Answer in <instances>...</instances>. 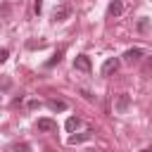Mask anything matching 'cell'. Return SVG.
Masks as SVG:
<instances>
[{"instance_id": "6da1fadb", "label": "cell", "mask_w": 152, "mask_h": 152, "mask_svg": "<svg viewBox=\"0 0 152 152\" xmlns=\"http://www.w3.org/2000/svg\"><path fill=\"white\" fill-rule=\"evenodd\" d=\"M142 55H145V50H140V48H131V50L124 52V62H126V64H135V62L142 59Z\"/></svg>"}, {"instance_id": "7a4b0ae2", "label": "cell", "mask_w": 152, "mask_h": 152, "mask_svg": "<svg viewBox=\"0 0 152 152\" xmlns=\"http://www.w3.org/2000/svg\"><path fill=\"white\" fill-rule=\"evenodd\" d=\"M74 69H78V71H90V69H93L90 57H88V55H76V57H74Z\"/></svg>"}, {"instance_id": "3957f363", "label": "cell", "mask_w": 152, "mask_h": 152, "mask_svg": "<svg viewBox=\"0 0 152 152\" xmlns=\"http://www.w3.org/2000/svg\"><path fill=\"white\" fill-rule=\"evenodd\" d=\"M128 107H131V97H128L126 93H121V95L116 97V102H114V109H116L119 114H126Z\"/></svg>"}, {"instance_id": "277c9868", "label": "cell", "mask_w": 152, "mask_h": 152, "mask_svg": "<svg viewBox=\"0 0 152 152\" xmlns=\"http://www.w3.org/2000/svg\"><path fill=\"white\" fill-rule=\"evenodd\" d=\"M116 69H119V59L116 57H109L102 64V76H112V74H116Z\"/></svg>"}, {"instance_id": "5b68a950", "label": "cell", "mask_w": 152, "mask_h": 152, "mask_svg": "<svg viewBox=\"0 0 152 152\" xmlns=\"http://www.w3.org/2000/svg\"><path fill=\"white\" fill-rule=\"evenodd\" d=\"M38 131L40 133H55L57 131V121H52V119H38Z\"/></svg>"}, {"instance_id": "8992f818", "label": "cell", "mask_w": 152, "mask_h": 152, "mask_svg": "<svg viewBox=\"0 0 152 152\" xmlns=\"http://www.w3.org/2000/svg\"><path fill=\"white\" fill-rule=\"evenodd\" d=\"M66 17H69V7H66V5L55 7V12H52V19H55V21H64Z\"/></svg>"}, {"instance_id": "52a82bcc", "label": "cell", "mask_w": 152, "mask_h": 152, "mask_svg": "<svg viewBox=\"0 0 152 152\" xmlns=\"http://www.w3.org/2000/svg\"><path fill=\"white\" fill-rule=\"evenodd\" d=\"M121 12H124V5H121L119 0H112L109 7H107V14H109V17H119Z\"/></svg>"}, {"instance_id": "ba28073f", "label": "cell", "mask_w": 152, "mask_h": 152, "mask_svg": "<svg viewBox=\"0 0 152 152\" xmlns=\"http://www.w3.org/2000/svg\"><path fill=\"white\" fill-rule=\"evenodd\" d=\"M48 107L52 112H66V102L64 100H48Z\"/></svg>"}, {"instance_id": "9c48e42d", "label": "cell", "mask_w": 152, "mask_h": 152, "mask_svg": "<svg viewBox=\"0 0 152 152\" xmlns=\"http://www.w3.org/2000/svg\"><path fill=\"white\" fill-rule=\"evenodd\" d=\"M90 133H93V131H86V133L71 135V138H69V145H78V142H86V140H90Z\"/></svg>"}, {"instance_id": "30bf717a", "label": "cell", "mask_w": 152, "mask_h": 152, "mask_svg": "<svg viewBox=\"0 0 152 152\" xmlns=\"http://www.w3.org/2000/svg\"><path fill=\"white\" fill-rule=\"evenodd\" d=\"M78 126H81V119H78V116H69V119H66V131H69V133H74Z\"/></svg>"}, {"instance_id": "8fae6325", "label": "cell", "mask_w": 152, "mask_h": 152, "mask_svg": "<svg viewBox=\"0 0 152 152\" xmlns=\"http://www.w3.org/2000/svg\"><path fill=\"white\" fill-rule=\"evenodd\" d=\"M62 52H64V50H57V52H55V55H52V59H50V62H48V66H52V64H57V62H59V59H62Z\"/></svg>"}, {"instance_id": "7c38bea8", "label": "cell", "mask_w": 152, "mask_h": 152, "mask_svg": "<svg viewBox=\"0 0 152 152\" xmlns=\"http://www.w3.org/2000/svg\"><path fill=\"white\" fill-rule=\"evenodd\" d=\"M7 57H10V52H7V50H5V48H0V64H2V62H5V59H7Z\"/></svg>"}, {"instance_id": "4fadbf2b", "label": "cell", "mask_w": 152, "mask_h": 152, "mask_svg": "<svg viewBox=\"0 0 152 152\" xmlns=\"http://www.w3.org/2000/svg\"><path fill=\"white\" fill-rule=\"evenodd\" d=\"M138 28H140V31H147V19H140V24H138Z\"/></svg>"}, {"instance_id": "5bb4252c", "label": "cell", "mask_w": 152, "mask_h": 152, "mask_svg": "<svg viewBox=\"0 0 152 152\" xmlns=\"http://www.w3.org/2000/svg\"><path fill=\"white\" fill-rule=\"evenodd\" d=\"M28 107H31V109H38V107H40V102H38V100H31V102H28Z\"/></svg>"}, {"instance_id": "9a60e30c", "label": "cell", "mask_w": 152, "mask_h": 152, "mask_svg": "<svg viewBox=\"0 0 152 152\" xmlns=\"http://www.w3.org/2000/svg\"><path fill=\"white\" fill-rule=\"evenodd\" d=\"M45 152H55V150H45Z\"/></svg>"}, {"instance_id": "2e32d148", "label": "cell", "mask_w": 152, "mask_h": 152, "mask_svg": "<svg viewBox=\"0 0 152 152\" xmlns=\"http://www.w3.org/2000/svg\"><path fill=\"white\" fill-rule=\"evenodd\" d=\"M140 152H150V150H140Z\"/></svg>"}]
</instances>
